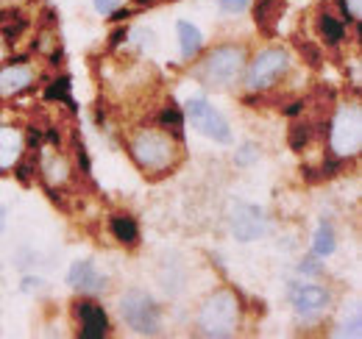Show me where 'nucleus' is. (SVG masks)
I'll return each mask as SVG.
<instances>
[{
	"label": "nucleus",
	"instance_id": "nucleus-1",
	"mask_svg": "<svg viewBox=\"0 0 362 339\" xmlns=\"http://www.w3.org/2000/svg\"><path fill=\"white\" fill-rule=\"evenodd\" d=\"M245 70V50L237 44H221L206 53L201 64V81L212 89H228L240 81Z\"/></svg>",
	"mask_w": 362,
	"mask_h": 339
},
{
	"label": "nucleus",
	"instance_id": "nucleus-11",
	"mask_svg": "<svg viewBox=\"0 0 362 339\" xmlns=\"http://www.w3.org/2000/svg\"><path fill=\"white\" fill-rule=\"evenodd\" d=\"M76 311L81 320V337L84 339H100L109 334V317H106L103 306H98L92 300H81Z\"/></svg>",
	"mask_w": 362,
	"mask_h": 339
},
{
	"label": "nucleus",
	"instance_id": "nucleus-18",
	"mask_svg": "<svg viewBox=\"0 0 362 339\" xmlns=\"http://www.w3.org/2000/svg\"><path fill=\"white\" fill-rule=\"evenodd\" d=\"M42 170H45L47 181H59V184H62V181H67V162H64V159H53L50 165L45 162V167Z\"/></svg>",
	"mask_w": 362,
	"mask_h": 339
},
{
	"label": "nucleus",
	"instance_id": "nucleus-21",
	"mask_svg": "<svg viewBox=\"0 0 362 339\" xmlns=\"http://www.w3.org/2000/svg\"><path fill=\"white\" fill-rule=\"evenodd\" d=\"M47 97H62V100L73 103V100H70V81H67V78L56 81V86H50V89H47Z\"/></svg>",
	"mask_w": 362,
	"mask_h": 339
},
{
	"label": "nucleus",
	"instance_id": "nucleus-12",
	"mask_svg": "<svg viewBox=\"0 0 362 339\" xmlns=\"http://www.w3.org/2000/svg\"><path fill=\"white\" fill-rule=\"evenodd\" d=\"M23 133L17 128L0 126V170H8L17 165V159L23 156Z\"/></svg>",
	"mask_w": 362,
	"mask_h": 339
},
{
	"label": "nucleus",
	"instance_id": "nucleus-27",
	"mask_svg": "<svg viewBox=\"0 0 362 339\" xmlns=\"http://www.w3.org/2000/svg\"><path fill=\"white\" fill-rule=\"evenodd\" d=\"M139 3H151V0H139Z\"/></svg>",
	"mask_w": 362,
	"mask_h": 339
},
{
	"label": "nucleus",
	"instance_id": "nucleus-7",
	"mask_svg": "<svg viewBox=\"0 0 362 339\" xmlns=\"http://www.w3.org/2000/svg\"><path fill=\"white\" fill-rule=\"evenodd\" d=\"M287 67H290L287 50H281V47H268V50H262V53L254 56V61H251V67H248V76H245V84L251 86L254 92H257V89H268V86H273L284 73H287Z\"/></svg>",
	"mask_w": 362,
	"mask_h": 339
},
{
	"label": "nucleus",
	"instance_id": "nucleus-4",
	"mask_svg": "<svg viewBox=\"0 0 362 339\" xmlns=\"http://www.w3.org/2000/svg\"><path fill=\"white\" fill-rule=\"evenodd\" d=\"M173 153H176V145L168 133L162 131H142L132 142V156L142 170H168L173 162Z\"/></svg>",
	"mask_w": 362,
	"mask_h": 339
},
{
	"label": "nucleus",
	"instance_id": "nucleus-5",
	"mask_svg": "<svg viewBox=\"0 0 362 339\" xmlns=\"http://www.w3.org/2000/svg\"><path fill=\"white\" fill-rule=\"evenodd\" d=\"M120 317L134 334L151 337L159 331V306L139 290H132L120 297Z\"/></svg>",
	"mask_w": 362,
	"mask_h": 339
},
{
	"label": "nucleus",
	"instance_id": "nucleus-20",
	"mask_svg": "<svg viewBox=\"0 0 362 339\" xmlns=\"http://www.w3.org/2000/svg\"><path fill=\"white\" fill-rule=\"evenodd\" d=\"M226 14H243L248 6H251V0H215Z\"/></svg>",
	"mask_w": 362,
	"mask_h": 339
},
{
	"label": "nucleus",
	"instance_id": "nucleus-3",
	"mask_svg": "<svg viewBox=\"0 0 362 339\" xmlns=\"http://www.w3.org/2000/svg\"><path fill=\"white\" fill-rule=\"evenodd\" d=\"M362 148V112L357 103L337 109L332 120V150L334 156H357Z\"/></svg>",
	"mask_w": 362,
	"mask_h": 339
},
{
	"label": "nucleus",
	"instance_id": "nucleus-13",
	"mask_svg": "<svg viewBox=\"0 0 362 339\" xmlns=\"http://www.w3.org/2000/svg\"><path fill=\"white\" fill-rule=\"evenodd\" d=\"M31 78H34V73L28 67H23V64H14V67L0 70V95H17V92H23L25 86L31 84Z\"/></svg>",
	"mask_w": 362,
	"mask_h": 339
},
{
	"label": "nucleus",
	"instance_id": "nucleus-25",
	"mask_svg": "<svg viewBox=\"0 0 362 339\" xmlns=\"http://www.w3.org/2000/svg\"><path fill=\"white\" fill-rule=\"evenodd\" d=\"M3 225H6V206H0V231H3Z\"/></svg>",
	"mask_w": 362,
	"mask_h": 339
},
{
	"label": "nucleus",
	"instance_id": "nucleus-26",
	"mask_svg": "<svg viewBox=\"0 0 362 339\" xmlns=\"http://www.w3.org/2000/svg\"><path fill=\"white\" fill-rule=\"evenodd\" d=\"M3 53H6V47H3V40H0V59H3Z\"/></svg>",
	"mask_w": 362,
	"mask_h": 339
},
{
	"label": "nucleus",
	"instance_id": "nucleus-10",
	"mask_svg": "<svg viewBox=\"0 0 362 339\" xmlns=\"http://www.w3.org/2000/svg\"><path fill=\"white\" fill-rule=\"evenodd\" d=\"M329 303H332V295H329V290H323V287L307 284V287H296V290H293V306H296V311L304 314V317H315L323 309H329Z\"/></svg>",
	"mask_w": 362,
	"mask_h": 339
},
{
	"label": "nucleus",
	"instance_id": "nucleus-9",
	"mask_svg": "<svg viewBox=\"0 0 362 339\" xmlns=\"http://www.w3.org/2000/svg\"><path fill=\"white\" fill-rule=\"evenodd\" d=\"M67 284H70L76 292H81V295H100V292L106 290V278L98 273V267H95L92 258H81V261H76V264L70 267Z\"/></svg>",
	"mask_w": 362,
	"mask_h": 339
},
{
	"label": "nucleus",
	"instance_id": "nucleus-6",
	"mask_svg": "<svg viewBox=\"0 0 362 339\" xmlns=\"http://www.w3.org/2000/svg\"><path fill=\"white\" fill-rule=\"evenodd\" d=\"M184 117L189 120V126L195 128L198 133H204V136H209V139H215V142H221V145H228V142H231V128H228L226 117H223L215 106H209L204 97L187 100Z\"/></svg>",
	"mask_w": 362,
	"mask_h": 339
},
{
	"label": "nucleus",
	"instance_id": "nucleus-2",
	"mask_svg": "<svg viewBox=\"0 0 362 339\" xmlns=\"http://www.w3.org/2000/svg\"><path fill=\"white\" fill-rule=\"evenodd\" d=\"M237 320H240V303L228 290L209 295L198 311V328L206 337H231L237 331Z\"/></svg>",
	"mask_w": 362,
	"mask_h": 339
},
{
	"label": "nucleus",
	"instance_id": "nucleus-24",
	"mask_svg": "<svg viewBox=\"0 0 362 339\" xmlns=\"http://www.w3.org/2000/svg\"><path fill=\"white\" fill-rule=\"evenodd\" d=\"M343 8H346V14H351V20L362 17V0H343Z\"/></svg>",
	"mask_w": 362,
	"mask_h": 339
},
{
	"label": "nucleus",
	"instance_id": "nucleus-16",
	"mask_svg": "<svg viewBox=\"0 0 362 339\" xmlns=\"http://www.w3.org/2000/svg\"><path fill=\"white\" fill-rule=\"evenodd\" d=\"M334 248H337V242H334L332 225H329V222H320L315 231V239H313V254L320 256V258H326V256L334 254Z\"/></svg>",
	"mask_w": 362,
	"mask_h": 339
},
{
	"label": "nucleus",
	"instance_id": "nucleus-14",
	"mask_svg": "<svg viewBox=\"0 0 362 339\" xmlns=\"http://www.w3.org/2000/svg\"><path fill=\"white\" fill-rule=\"evenodd\" d=\"M176 31H179L181 56H184V59L198 56L201 47H204V34H201V28L192 25V23H187V20H179V23H176Z\"/></svg>",
	"mask_w": 362,
	"mask_h": 339
},
{
	"label": "nucleus",
	"instance_id": "nucleus-17",
	"mask_svg": "<svg viewBox=\"0 0 362 339\" xmlns=\"http://www.w3.org/2000/svg\"><path fill=\"white\" fill-rule=\"evenodd\" d=\"M320 34H323L332 44H337L346 40V28H343V23H337V17H332V14H323V17H320Z\"/></svg>",
	"mask_w": 362,
	"mask_h": 339
},
{
	"label": "nucleus",
	"instance_id": "nucleus-23",
	"mask_svg": "<svg viewBox=\"0 0 362 339\" xmlns=\"http://www.w3.org/2000/svg\"><path fill=\"white\" fill-rule=\"evenodd\" d=\"M134 40H136V44H139L142 50H145V47L151 50V47H153V31H148V28H136Z\"/></svg>",
	"mask_w": 362,
	"mask_h": 339
},
{
	"label": "nucleus",
	"instance_id": "nucleus-15",
	"mask_svg": "<svg viewBox=\"0 0 362 339\" xmlns=\"http://www.w3.org/2000/svg\"><path fill=\"white\" fill-rule=\"evenodd\" d=\"M112 234H115V239L117 242H123V245H134L136 239H139V231H136V222L132 217H112Z\"/></svg>",
	"mask_w": 362,
	"mask_h": 339
},
{
	"label": "nucleus",
	"instance_id": "nucleus-19",
	"mask_svg": "<svg viewBox=\"0 0 362 339\" xmlns=\"http://www.w3.org/2000/svg\"><path fill=\"white\" fill-rule=\"evenodd\" d=\"M257 159H259V148L251 145V142L243 145V148L234 153V162H237V165H251V162H257Z\"/></svg>",
	"mask_w": 362,
	"mask_h": 339
},
{
	"label": "nucleus",
	"instance_id": "nucleus-8",
	"mask_svg": "<svg viewBox=\"0 0 362 339\" xmlns=\"http://www.w3.org/2000/svg\"><path fill=\"white\" fill-rule=\"evenodd\" d=\"M228 222H231V234H234L240 242H254V239H259V237L268 231L265 212H262L259 206L243 203V201H237V203L231 206Z\"/></svg>",
	"mask_w": 362,
	"mask_h": 339
},
{
	"label": "nucleus",
	"instance_id": "nucleus-22",
	"mask_svg": "<svg viewBox=\"0 0 362 339\" xmlns=\"http://www.w3.org/2000/svg\"><path fill=\"white\" fill-rule=\"evenodd\" d=\"M120 3H123V0H92V6H95L98 14H112V11L120 8Z\"/></svg>",
	"mask_w": 362,
	"mask_h": 339
}]
</instances>
